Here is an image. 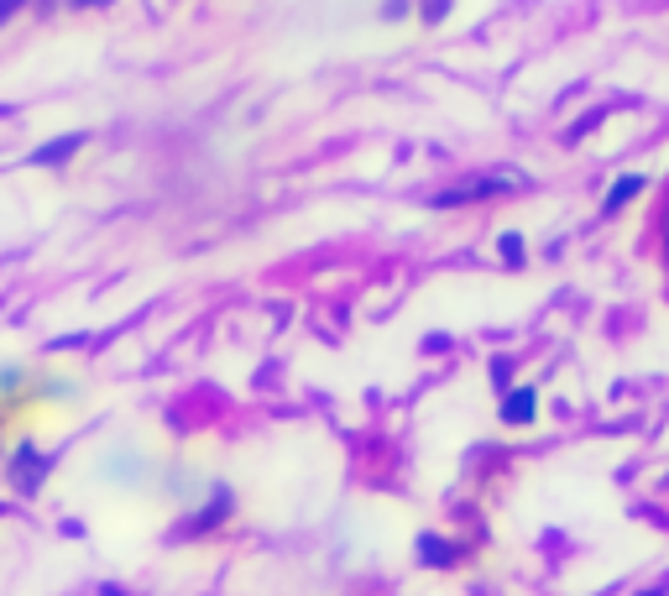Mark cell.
I'll list each match as a JSON object with an SVG mask.
<instances>
[{
    "label": "cell",
    "mask_w": 669,
    "mask_h": 596,
    "mask_svg": "<svg viewBox=\"0 0 669 596\" xmlns=\"http://www.w3.org/2000/svg\"><path fill=\"white\" fill-rule=\"evenodd\" d=\"M403 11H408V0H387V11H382V16H403Z\"/></svg>",
    "instance_id": "cell-10"
},
{
    "label": "cell",
    "mask_w": 669,
    "mask_h": 596,
    "mask_svg": "<svg viewBox=\"0 0 669 596\" xmlns=\"http://www.w3.org/2000/svg\"><path fill=\"white\" fill-rule=\"evenodd\" d=\"M643 189H649V178H643V173H622V178L612 183V189H607V210H622V204L638 199Z\"/></svg>",
    "instance_id": "cell-5"
},
{
    "label": "cell",
    "mask_w": 669,
    "mask_h": 596,
    "mask_svg": "<svg viewBox=\"0 0 669 596\" xmlns=\"http://www.w3.org/2000/svg\"><path fill=\"white\" fill-rule=\"evenodd\" d=\"M21 6H27V0H0V27H6V21H11Z\"/></svg>",
    "instance_id": "cell-9"
},
{
    "label": "cell",
    "mask_w": 669,
    "mask_h": 596,
    "mask_svg": "<svg viewBox=\"0 0 669 596\" xmlns=\"http://www.w3.org/2000/svg\"><path fill=\"white\" fill-rule=\"evenodd\" d=\"M84 142H89L84 131H63V136H53V142H42V147L32 152V163H37V168H58V163H68V157H74Z\"/></svg>",
    "instance_id": "cell-3"
},
{
    "label": "cell",
    "mask_w": 669,
    "mask_h": 596,
    "mask_svg": "<svg viewBox=\"0 0 669 596\" xmlns=\"http://www.w3.org/2000/svg\"><path fill=\"white\" fill-rule=\"evenodd\" d=\"M68 6H110V0H68Z\"/></svg>",
    "instance_id": "cell-11"
},
{
    "label": "cell",
    "mask_w": 669,
    "mask_h": 596,
    "mask_svg": "<svg viewBox=\"0 0 669 596\" xmlns=\"http://www.w3.org/2000/svg\"><path fill=\"white\" fill-rule=\"evenodd\" d=\"M42 476H48V455H42L37 445H21V450L11 455V481H16V492H37Z\"/></svg>",
    "instance_id": "cell-2"
},
{
    "label": "cell",
    "mask_w": 669,
    "mask_h": 596,
    "mask_svg": "<svg viewBox=\"0 0 669 596\" xmlns=\"http://www.w3.org/2000/svg\"><path fill=\"white\" fill-rule=\"evenodd\" d=\"M664 591H669V586H659V591H643V596H664Z\"/></svg>",
    "instance_id": "cell-13"
},
{
    "label": "cell",
    "mask_w": 669,
    "mask_h": 596,
    "mask_svg": "<svg viewBox=\"0 0 669 596\" xmlns=\"http://www.w3.org/2000/svg\"><path fill=\"white\" fill-rule=\"evenodd\" d=\"M534 408H539V393H534V387H513V393L502 398V419H507V424H528V419H534Z\"/></svg>",
    "instance_id": "cell-4"
},
{
    "label": "cell",
    "mask_w": 669,
    "mask_h": 596,
    "mask_svg": "<svg viewBox=\"0 0 669 596\" xmlns=\"http://www.w3.org/2000/svg\"><path fill=\"white\" fill-rule=\"evenodd\" d=\"M455 555H460V549L445 544L440 534H424V539H419V560H424V565H450Z\"/></svg>",
    "instance_id": "cell-6"
},
{
    "label": "cell",
    "mask_w": 669,
    "mask_h": 596,
    "mask_svg": "<svg viewBox=\"0 0 669 596\" xmlns=\"http://www.w3.org/2000/svg\"><path fill=\"white\" fill-rule=\"evenodd\" d=\"M497 246H502V262H507V267H518V262H523V236H513V231H507Z\"/></svg>",
    "instance_id": "cell-7"
},
{
    "label": "cell",
    "mask_w": 669,
    "mask_h": 596,
    "mask_svg": "<svg viewBox=\"0 0 669 596\" xmlns=\"http://www.w3.org/2000/svg\"><path fill=\"white\" fill-rule=\"evenodd\" d=\"M523 173H476V178H466V183H455V189H445V194H434V204L440 210H455V204H471V199H492V194H513V189H523Z\"/></svg>",
    "instance_id": "cell-1"
},
{
    "label": "cell",
    "mask_w": 669,
    "mask_h": 596,
    "mask_svg": "<svg viewBox=\"0 0 669 596\" xmlns=\"http://www.w3.org/2000/svg\"><path fill=\"white\" fill-rule=\"evenodd\" d=\"M105 596H126V591H121V586H105Z\"/></svg>",
    "instance_id": "cell-12"
},
{
    "label": "cell",
    "mask_w": 669,
    "mask_h": 596,
    "mask_svg": "<svg viewBox=\"0 0 669 596\" xmlns=\"http://www.w3.org/2000/svg\"><path fill=\"white\" fill-rule=\"evenodd\" d=\"M450 16V0H424V21L434 27V21H445Z\"/></svg>",
    "instance_id": "cell-8"
}]
</instances>
